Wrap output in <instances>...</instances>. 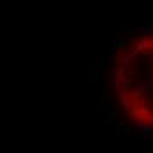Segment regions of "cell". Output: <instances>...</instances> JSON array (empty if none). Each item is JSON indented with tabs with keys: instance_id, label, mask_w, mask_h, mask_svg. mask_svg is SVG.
<instances>
[{
	"instance_id": "1",
	"label": "cell",
	"mask_w": 153,
	"mask_h": 153,
	"mask_svg": "<svg viewBox=\"0 0 153 153\" xmlns=\"http://www.w3.org/2000/svg\"><path fill=\"white\" fill-rule=\"evenodd\" d=\"M109 81L120 114L153 132V28L127 33L111 51Z\"/></svg>"
}]
</instances>
